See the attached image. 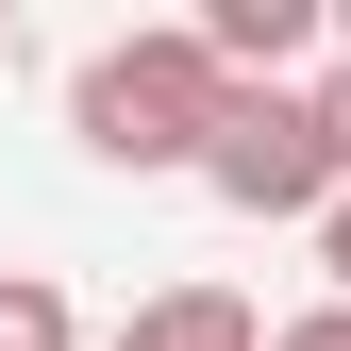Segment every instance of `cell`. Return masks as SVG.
Wrapping results in <instances>:
<instances>
[{
    "label": "cell",
    "mask_w": 351,
    "mask_h": 351,
    "mask_svg": "<svg viewBox=\"0 0 351 351\" xmlns=\"http://www.w3.org/2000/svg\"><path fill=\"white\" fill-rule=\"evenodd\" d=\"M217 117H234V67L201 51V17L184 34H117V51H84V84H67V134L101 167H201Z\"/></svg>",
    "instance_id": "cell-1"
},
{
    "label": "cell",
    "mask_w": 351,
    "mask_h": 351,
    "mask_svg": "<svg viewBox=\"0 0 351 351\" xmlns=\"http://www.w3.org/2000/svg\"><path fill=\"white\" fill-rule=\"evenodd\" d=\"M201 184L234 201V217H335V151H318V101L301 84H234V117H217V151H201Z\"/></svg>",
    "instance_id": "cell-2"
},
{
    "label": "cell",
    "mask_w": 351,
    "mask_h": 351,
    "mask_svg": "<svg viewBox=\"0 0 351 351\" xmlns=\"http://www.w3.org/2000/svg\"><path fill=\"white\" fill-rule=\"evenodd\" d=\"M117 351H268V318H251L234 285H167V301H134Z\"/></svg>",
    "instance_id": "cell-3"
},
{
    "label": "cell",
    "mask_w": 351,
    "mask_h": 351,
    "mask_svg": "<svg viewBox=\"0 0 351 351\" xmlns=\"http://www.w3.org/2000/svg\"><path fill=\"white\" fill-rule=\"evenodd\" d=\"M201 51L234 67V84L251 67H301V51H318V0H201Z\"/></svg>",
    "instance_id": "cell-4"
},
{
    "label": "cell",
    "mask_w": 351,
    "mask_h": 351,
    "mask_svg": "<svg viewBox=\"0 0 351 351\" xmlns=\"http://www.w3.org/2000/svg\"><path fill=\"white\" fill-rule=\"evenodd\" d=\"M0 351H67V285L51 268H0Z\"/></svg>",
    "instance_id": "cell-5"
},
{
    "label": "cell",
    "mask_w": 351,
    "mask_h": 351,
    "mask_svg": "<svg viewBox=\"0 0 351 351\" xmlns=\"http://www.w3.org/2000/svg\"><path fill=\"white\" fill-rule=\"evenodd\" d=\"M301 101H318V151H335V184H351V51H335L318 84H301Z\"/></svg>",
    "instance_id": "cell-6"
},
{
    "label": "cell",
    "mask_w": 351,
    "mask_h": 351,
    "mask_svg": "<svg viewBox=\"0 0 351 351\" xmlns=\"http://www.w3.org/2000/svg\"><path fill=\"white\" fill-rule=\"evenodd\" d=\"M268 351H351V301H318V318H285Z\"/></svg>",
    "instance_id": "cell-7"
},
{
    "label": "cell",
    "mask_w": 351,
    "mask_h": 351,
    "mask_svg": "<svg viewBox=\"0 0 351 351\" xmlns=\"http://www.w3.org/2000/svg\"><path fill=\"white\" fill-rule=\"evenodd\" d=\"M318 268H335V301H351V201H335V217H318Z\"/></svg>",
    "instance_id": "cell-8"
}]
</instances>
